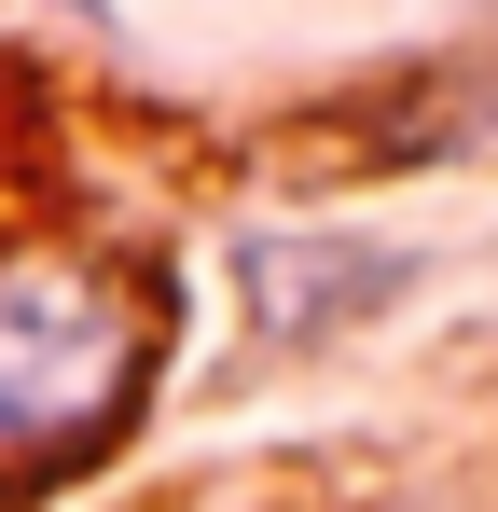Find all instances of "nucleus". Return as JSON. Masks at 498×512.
Returning a JSON list of instances; mask_svg holds the SVG:
<instances>
[{"instance_id":"1","label":"nucleus","mask_w":498,"mask_h":512,"mask_svg":"<svg viewBox=\"0 0 498 512\" xmlns=\"http://www.w3.org/2000/svg\"><path fill=\"white\" fill-rule=\"evenodd\" d=\"M153 388V319L97 250L14 236L0 250V485L83 471Z\"/></svg>"},{"instance_id":"2","label":"nucleus","mask_w":498,"mask_h":512,"mask_svg":"<svg viewBox=\"0 0 498 512\" xmlns=\"http://www.w3.org/2000/svg\"><path fill=\"white\" fill-rule=\"evenodd\" d=\"M236 291L277 346H332L402 291V250H332V236H236Z\"/></svg>"},{"instance_id":"3","label":"nucleus","mask_w":498,"mask_h":512,"mask_svg":"<svg viewBox=\"0 0 498 512\" xmlns=\"http://www.w3.org/2000/svg\"><path fill=\"white\" fill-rule=\"evenodd\" d=\"M28 14H97V0H28Z\"/></svg>"}]
</instances>
